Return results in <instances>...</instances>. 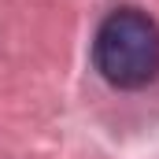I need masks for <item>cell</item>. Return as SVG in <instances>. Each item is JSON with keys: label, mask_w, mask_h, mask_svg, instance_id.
Returning <instances> with one entry per match:
<instances>
[{"label": "cell", "mask_w": 159, "mask_h": 159, "mask_svg": "<svg viewBox=\"0 0 159 159\" xmlns=\"http://www.w3.org/2000/svg\"><path fill=\"white\" fill-rule=\"evenodd\" d=\"M93 63L115 89H141L159 74V26L137 7L111 11L93 41Z\"/></svg>", "instance_id": "cell-1"}]
</instances>
